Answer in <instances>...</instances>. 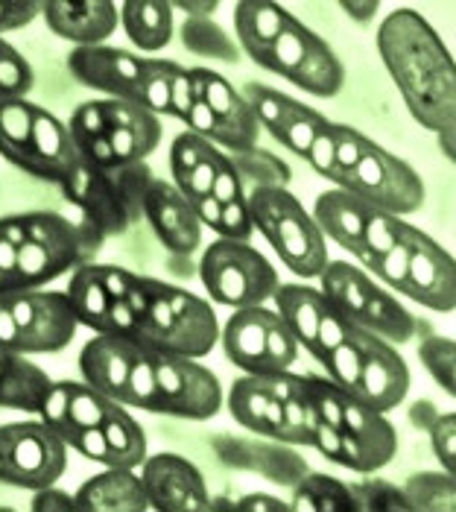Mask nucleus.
I'll use <instances>...</instances> for the list:
<instances>
[{"label":"nucleus","instance_id":"obj_31","mask_svg":"<svg viewBox=\"0 0 456 512\" xmlns=\"http://www.w3.org/2000/svg\"><path fill=\"white\" fill-rule=\"evenodd\" d=\"M372 205L357 199L348 191H325L316 199L313 208V223L319 226L322 237H331L334 243H340L345 252H351L354 258L363 249V229H366V217H369Z\"/></svg>","mask_w":456,"mask_h":512},{"label":"nucleus","instance_id":"obj_4","mask_svg":"<svg viewBox=\"0 0 456 512\" xmlns=\"http://www.w3.org/2000/svg\"><path fill=\"white\" fill-rule=\"evenodd\" d=\"M155 179L144 161L120 167H94L79 161L74 173L59 185L97 235H123L141 214L144 194Z\"/></svg>","mask_w":456,"mask_h":512},{"label":"nucleus","instance_id":"obj_22","mask_svg":"<svg viewBox=\"0 0 456 512\" xmlns=\"http://www.w3.org/2000/svg\"><path fill=\"white\" fill-rule=\"evenodd\" d=\"M144 217L164 249L173 255H193L202 240V223L182 191L164 179H152L144 194Z\"/></svg>","mask_w":456,"mask_h":512},{"label":"nucleus","instance_id":"obj_32","mask_svg":"<svg viewBox=\"0 0 456 512\" xmlns=\"http://www.w3.org/2000/svg\"><path fill=\"white\" fill-rule=\"evenodd\" d=\"M50 384L47 372L27 355L0 349V407L38 413Z\"/></svg>","mask_w":456,"mask_h":512},{"label":"nucleus","instance_id":"obj_1","mask_svg":"<svg viewBox=\"0 0 456 512\" xmlns=\"http://www.w3.org/2000/svg\"><path fill=\"white\" fill-rule=\"evenodd\" d=\"M378 50L410 115L430 132L454 129L456 68L448 47L416 9H395L378 30Z\"/></svg>","mask_w":456,"mask_h":512},{"label":"nucleus","instance_id":"obj_24","mask_svg":"<svg viewBox=\"0 0 456 512\" xmlns=\"http://www.w3.org/2000/svg\"><path fill=\"white\" fill-rule=\"evenodd\" d=\"M79 153H76L71 132L62 120L53 112L33 106V129H30V144H27V156L21 170L62 185L76 167H79Z\"/></svg>","mask_w":456,"mask_h":512},{"label":"nucleus","instance_id":"obj_27","mask_svg":"<svg viewBox=\"0 0 456 512\" xmlns=\"http://www.w3.org/2000/svg\"><path fill=\"white\" fill-rule=\"evenodd\" d=\"M44 24L76 47H94L112 36L120 24V12L112 0H88V3H65L53 0L41 6Z\"/></svg>","mask_w":456,"mask_h":512},{"label":"nucleus","instance_id":"obj_36","mask_svg":"<svg viewBox=\"0 0 456 512\" xmlns=\"http://www.w3.org/2000/svg\"><path fill=\"white\" fill-rule=\"evenodd\" d=\"M293 512H357V504L348 492V483L328 474L307 472L293 483Z\"/></svg>","mask_w":456,"mask_h":512},{"label":"nucleus","instance_id":"obj_34","mask_svg":"<svg viewBox=\"0 0 456 512\" xmlns=\"http://www.w3.org/2000/svg\"><path fill=\"white\" fill-rule=\"evenodd\" d=\"M65 296H68V302L74 308L79 325H88L97 334H109V316H112L114 299L106 293L103 281L97 278L94 264L76 267Z\"/></svg>","mask_w":456,"mask_h":512},{"label":"nucleus","instance_id":"obj_2","mask_svg":"<svg viewBox=\"0 0 456 512\" xmlns=\"http://www.w3.org/2000/svg\"><path fill=\"white\" fill-rule=\"evenodd\" d=\"M135 311L132 340L147 352L205 357L220 340V319L196 293L158 278L135 276L126 296Z\"/></svg>","mask_w":456,"mask_h":512},{"label":"nucleus","instance_id":"obj_20","mask_svg":"<svg viewBox=\"0 0 456 512\" xmlns=\"http://www.w3.org/2000/svg\"><path fill=\"white\" fill-rule=\"evenodd\" d=\"M246 94H249L246 103L252 106L258 126H264L275 141H281L296 156H307L313 138L319 135V129L328 123V118L261 82H252Z\"/></svg>","mask_w":456,"mask_h":512},{"label":"nucleus","instance_id":"obj_33","mask_svg":"<svg viewBox=\"0 0 456 512\" xmlns=\"http://www.w3.org/2000/svg\"><path fill=\"white\" fill-rule=\"evenodd\" d=\"M120 27L141 50H161L173 39V3L161 0H126L120 9Z\"/></svg>","mask_w":456,"mask_h":512},{"label":"nucleus","instance_id":"obj_55","mask_svg":"<svg viewBox=\"0 0 456 512\" xmlns=\"http://www.w3.org/2000/svg\"><path fill=\"white\" fill-rule=\"evenodd\" d=\"M94 267H97V278L103 281V287H106V293L112 299H126L129 296V290L135 284V273L120 270V267H103V264H94Z\"/></svg>","mask_w":456,"mask_h":512},{"label":"nucleus","instance_id":"obj_17","mask_svg":"<svg viewBox=\"0 0 456 512\" xmlns=\"http://www.w3.org/2000/svg\"><path fill=\"white\" fill-rule=\"evenodd\" d=\"M398 237L410 249L407 276L401 281L398 293L410 296L413 302L430 311L451 314L456 305V267L451 252H445L433 237L424 235L410 223H401Z\"/></svg>","mask_w":456,"mask_h":512},{"label":"nucleus","instance_id":"obj_38","mask_svg":"<svg viewBox=\"0 0 456 512\" xmlns=\"http://www.w3.org/2000/svg\"><path fill=\"white\" fill-rule=\"evenodd\" d=\"M103 434L112 445V466L117 469H138L147 460V436L144 428L126 413L120 410L103 425Z\"/></svg>","mask_w":456,"mask_h":512},{"label":"nucleus","instance_id":"obj_26","mask_svg":"<svg viewBox=\"0 0 456 512\" xmlns=\"http://www.w3.org/2000/svg\"><path fill=\"white\" fill-rule=\"evenodd\" d=\"M228 410H231L234 422H240L243 428L290 445L284 407H281V398L275 393L272 375L237 378L231 384V393H228Z\"/></svg>","mask_w":456,"mask_h":512},{"label":"nucleus","instance_id":"obj_62","mask_svg":"<svg viewBox=\"0 0 456 512\" xmlns=\"http://www.w3.org/2000/svg\"><path fill=\"white\" fill-rule=\"evenodd\" d=\"M439 147L445 150L448 161H454V129H445V132H439Z\"/></svg>","mask_w":456,"mask_h":512},{"label":"nucleus","instance_id":"obj_3","mask_svg":"<svg viewBox=\"0 0 456 512\" xmlns=\"http://www.w3.org/2000/svg\"><path fill=\"white\" fill-rule=\"evenodd\" d=\"M322 363L337 387L360 398L378 413L398 407L410 393L407 360L386 340L363 328H351V334L340 340Z\"/></svg>","mask_w":456,"mask_h":512},{"label":"nucleus","instance_id":"obj_51","mask_svg":"<svg viewBox=\"0 0 456 512\" xmlns=\"http://www.w3.org/2000/svg\"><path fill=\"white\" fill-rule=\"evenodd\" d=\"M211 197L217 199V202H228V199L243 197V179H240V173H237L231 156H226V153H220V158H217Z\"/></svg>","mask_w":456,"mask_h":512},{"label":"nucleus","instance_id":"obj_61","mask_svg":"<svg viewBox=\"0 0 456 512\" xmlns=\"http://www.w3.org/2000/svg\"><path fill=\"white\" fill-rule=\"evenodd\" d=\"M410 416H413V425H416V428H430V425L436 422V416H439V413H436V407H433V404H427V401H424V404H416V407H413V413H410Z\"/></svg>","mask_w":456,"mask_h":512},{"label":"nucleus","instance_id":"obj_45","mask_svg":"<svg viewBox=\"0 0 456 512\" xmlns=\"http://www.w3.org/2000/svg\"><path fill=\"white\" fill-rule=\"evenodd\" d=\"M348 492L357 504V512L369 510H410L404 489H398L389 480H360V483H348Z\"/></svg>","mask_w":456,"mask_h":512},{"label":"nucleus","instance_id":"obj_23","mask_svg":"<svg viewBox=\"0 0 456 512\" xmlns=\"http://www.w3.org/2000/svg\"><path fill=\"white\" fill-rule=\"evenodd\" d=\"M120 410H123V404L112 401L109 395L97 393L88 384L59 381V384H50L38 416L56 434H65L74 428H103Z\"/></svg>","mask_w":456,"mask_h":512},{"label":"nucleus","instance_id":"obj_56","mask_svg":"<svg viewBox=\"0 0 456 512\" xmlns=\"http://www.w3.org/2000/svg\"><path fill=\"white\" fill-rule=\"evenodd\" d=\"M196 94H193V82H190L188 68L173 79V91H170V109H173V118L185 120L188 118L190 106H193Z\"/></svg>","mask_w":456,"mask_h":512},{"label":"nucleus","instance_id":"obj_28","mask_svg":"<svg viewBox=\"0 0 456 512\" xmlns=\"http://www.w3.org/2000/svg\"><path fill=\"white\" fill-rule=\"evenodd\" d=\"M76 510L85 512H144L150 510L144 480L135 469L106 466L103 474L88 477L74 495Z\"/></svg>","mask_w":456,"mask_h":512},{"label":"nucleus","instance_id":"obj_25","mask_svg":"<svg viewBox=\"0 0 456 512\" xmlns=\"http://www.w3.org/2000/svg\"><path fill=\"white\" fill-rule=\"evenodd\" d=\"M103 112L109 123V153L112 167L138 164L150 156L161 141V120L129 100H103Z\"/></svg>","mask_w":456,"mask_h":512},{"label":"nucleus","instance_id":"obj_11","mask_svg":"<svg viewBox=\"0 0 456 512\" xmlns=\"http://www.w3.org/2000/svg\"><path fill=\"white\" fill-rule=\"evenodd\" d=\"M302 390L316 410V416L331 425L334 431L348 436L363 457L369 460V469H383L395 451H398V434L395 428L383 419V413L372 410L360 398L345 393L331 378H316V375H302Z\"/></svg>","mask_w":456,"mask_h":512},{"label":"nucleus","instance_id":"obj_49","mask_svg":"<svg viewBox=\"0 0 456 512\" xmlns=\"http://www.w3.org/2000/svg\"><path fill=\"white\" fill-rule=\"evenodd\" d=\"M252 232H255V226H252V217H249V208H246V197L223 202L217 235H223V240H240V243H246L252 237Z\"/></svg>","mask_w":456,"mask_h":512},{"label":"nucleus","instance_id":"obj_52","mask_svg":"<svg viewBox=\"0 0 456 512\" xmlns=\"http://www.w3.org/2000/svg\"><path fill=\"white\" fill-rule=\"evenodd\" d=\"M44 3L33 0H18V3H6L0 0V33H12V30H24L41 15Z\"/></svg>","mask_w":456,"mask_h":512},{"label":"nucleus","instance_id":"obj_44","mask_svg":"<svg viewBox=\"0 0 456 512\" xmlns=\"http://www.w3.org/2000/svg\"><path fill=\"white\" fill-rule=\"evenodd\" d=\"M33 88L30 62L6 41L0 39V103L3 100H27Z\"/></svg>","mask_w":456,"mask_h":512},{"label":"nucleus","instance_id":"obj_18","mask_svg":"<svg viewBox=\"0 0 456 512\" xmlns=\"http://www.w3.org/2000/svg\"><path fill=\"white\" fill-rule=\"evenodd\" d=\"M68 71L82 85L103 91L112 100H129L138 106L144 100V56H135L129 50H117L106 44L74 47L68 53Z\"/></svg>","mask_w":456,"mask_h":512},{"label":"nucleus","instance_id":"obj_21","mask_svg":"<svg viewBox=\"0 0 456 512\" xmlns=\"http://www.w3.org/2000/svg\"><path fill=\"white\" fill-rule=\"evenodd\" d=\"M144 352L147 349L138 346L129 337L97 334L79 352V372H82L88 387H94L97 393L109 395L117 404H126L132 369H135V363L141 360Z\"/></svg>","mask_w":456,"mask_h":512},{"label":"nucleus","instance_id":"obj_37","mask_svg":"<svg viewBox=\"0 0 456 512\" xmlns=\"http://www.w3.org/2000/svg\"><path fill=\"white\" fill-rule=\"evenodd\" d=\"M290 21H293V15L287 9H281L278 3L243 0L234 6V30H237V41L243 50L272 41Z\"/></svg>","mask_w":456,"mask_h":512},{"label":"nucleus","instance_id":"obj_57","mask_svg":"<svg viewBox=\"0 0 456 512\" xmlns=\"http://www.w3.org/2000/svg\"><path fill=\"white\" fill-rule=\"evenodd\" d=\"M234 510L243 512H293L287 501L281 498H272V495H246L234 504Z\"/></svg>","mask_w":456,"mask_h":512},{"label":"nucleus","instance_id":"obj_7","mask_svg":"<svg viewBox=\"0 0 456 512\" xmlns=\"http://www.w3.org/2000/svg\"><path fill=\"white\" fill-rule=\"evenodd\" d=\"M74 308L56 290H18L0 296V349L18 355H56L76 337Z\"/></svg>","mask_w":456,"mask_h":512},{"label":"nucleus","instance_id":"obj_19","mask_svg":"<svg viewBox=\"0 0 456 512\" xmlns=\"http://www.w3.org/2000/svg\"><path fill=\"white\" fill-rule=\"evenodd\" d=\"M141 480L158 512H205L211 510V495L202 472L179 454H155L141 463Z\"/></svg>","mask_w":456,"mask_h":512},{"label":"nucleus","instance_id":"obj_58","mask_svg":"<svg viewBox=\"0 0 456 512\" xmlns=\"http://www.w3.org/2000/svg\"><path fill=\"white\" fill-rule=\"evenodd\" d=\"M190 208L196 211V217H199V223L202 226H211L214 232L220 229V208H223V202H217V199L211 197H196V199H188Z\"/></svg>","mask_w":456,"mask_h":512},{"label":"nucleus","instance_id":"obj_42","mask_svg":"<svg viewBox=\"0 0 456 512\" xmlns=\"http://www.w3.org/2000/svg\"><path fill=\"white\" fill-rule=\"evenodd\" d=\"M185 68L167 59H144V100L141 106L152 112L155 118H173L170 109V91H173V79L179 77Z\"/></svg>","mask_w":456,"mask_h":512},{"label":"nucleus","instance_id":"obj_35","mask_svg":"<svg viewBox=\"0 0 456 512\" xmlns=\"http://www.w3.org/2000/svg\"><path fill=\"white\" fill-rule=\"evenodd\" d=\"M71 141H74L76 153L85 164L94 167H112V153H109V123L103 112V100H91L76 106L68 123Z\"/></svg>","mask_w":456,"mask_h":512},{"label":"nucleus","instance_id":"obj_46","mask_svg":"<svg viewBox=\"0 0 456 512\" xmlns=\"http://www.w3.org/2000/svg\"><path fill=\"white\" fill-rule=\"evenodd\" d=\"M401 217L395 214H386L380 208H372L369 217H366V229H363V249L357 258L363 255H380L392 246H398V229H401Z\"/></svg>","mask_w":456,"mask_h":512},{"label":"nucleus","instance_id":"obj_41","mask_svg":"<svg viewBox=\"0 0 456 512\" xmlns=\"http://www.w3.org/2000/svg\"><path fill=\"white\" fill-rule=\"evenodd\" d=\"M217 147L211 141H205L202 135L196 132H182L176 135L173 147H170V170H173V179H176V188L188 185V179L193 173H199L205 164H211L217 158Z\"/></svg>","mask_w":456,"mask_h":512},{"label":"nucleus","instance_id":"obj_59","mask_svg":"<svg viewBox=\"0 0 456 512\" xmlns=\"http://www.w3.org/2000/svg\"><path fill=\"white\" fill-rule=\"evenodd\" d=\"M340 9L348 15V18H354L357 24H369L375 15H378V0H342Z\"/></svg>","mask_w":456,"mask_h":512},{"label":"nucleus","instance_id":"obj_13","mask_svg":"<svg viewBox=\"0 0 456 512\" xmlns=\"http://www.w3.org/2000/svg\"><path fill=\"white\" fill-rule=\"evenodd\" d=\"M220 337L228 360L249 375L287 372L302 349L284 319L261 305L234 311L226 328H220Z\"/></svg>","mask_w":456,"mask_h":512},{"label":"nucleus","instance_id":"obj_6","mask_svg":"<svg viewBox=\"0 0 456 512\" xmlns=\"http://www.w3.org/2000/svg\"><path fill=\"white\" fill-rule=\"evenodd\" d=\"M0 229L15 243L21 290H38L41 284L71 273L82 261V235L56 211L9 214L0 217Z\"/></svg>","mask_w":456,"mask_h":512},{"label":"nucleus","instance_id":"obj_10","mask_svg":"<svg viewBox=\"0 0 456 512\" xmlns=\"http://www.w3.org/2000/svg\"><path fill=\"white\" fill-rule=\"evenodd\" d=\"M199 278L217 305H228L234 311L264 305L281 284L275 267L258 249L223 237L205 249L199 261Z\"/></svg>","mask_w":456,"mask_h":512},{"label":"nucleus","instance_id":"obj_16","mask_svg":"<svg viewBox=\"0 0 456 512\" xmlns=\"http://www.w3.org/2000/svg\"><path fill=\"white\" fill-rule=\"evenodd\" d=\"M272 299L278 305L275 314L284 319L299 346H304L316 360H325V355L351 334V328H357L325 299L322 290H313L307 284H278Z\"/></svg>","mask_w":456,"mask_h":512},{"label":"nucleus","instance_id":"obj_50","mask_svg":"<svg viewBox=\"0 0 456 512\" xmlns=\"http://www.w3.org/2000/svg\"><path fill=\"white\" fill-rule=\"evenodd\" d=\"M334 156H337V123H325L322 129H319V135L313 138V144H310V150H307V164L316 170V173H322V176H328L331 173V167H334Z\"/></svg>","mask_w":456,"mask_h":512},{"label":"nucleus","instance_id":"obj_9","mask_svg":"<svg viewBox=\"0 0 456 512\" xmlns=\"http://www.w3.org/2000/svg\"><path fill=\"white\" fill-rule=\"evenodd\" d=\"M325 299L348 316L357 328L375 334L380 340L407 343L418 328V319L398 299H392L383 287H378L363 270L345 264V261H328V267L319 273Z\"/></svg>","mask_w":456,"mask_h":512},{"label":"nucleus","instance_id":"obj_30","mask_svg":"<svg viewBox=\"0 0 456 512\" xmlns=\"http://www.w3.org/2000/svg\"><path fill=\"white\" fill-rule=\"evenodd\" d=\"M220 439L226 445H217V451H220V457L226 463H231L234 469L264 474V477L275 480V483L293 486L310 469L302 457L296 451H290L287 445H261V442L228 439V436H220Z\"/></svg>","mask_w":456,"mask_h":512},{"label":"nucleus","instance_id":"obj_40","mask_svg":"<svg viewBox=\"0 0 456 512\" xmlns=\"http://www.w3.org/2000/svg\"><path fill=\"white\" fill-rule=\"evenodd\" d=\"M182 44L190 53L205 56V59H220V62H237L240 50L228 33L214 18H185L182 24Z\"/></svg>","mask_w":456,"mask_h":512},{"label":"nucleus","instance_id":"obj_14","mask_svg":"<svg viewBox=\"0 0 456 512\" xmlns=\"http://www.w3.org/2000/svg\"><path fill=\"white\" fill-rule=\"evenodd\" d=\"M68 466V445L47 422L0 425V483L18 489H44Z\"/></svg>","mask_w":456,"mask_h":512},{"label":"nucleus","instance_id":"obj_48","mask_svg":"<svg viewBox=\"0 0 456 512\" xmlns=\"http://www.w3.org/2000/svg\"><path fill=\"white\" fill-rule=\"evenodd\" d=\"M430 439H433V451H436V460L442 463V472L454 474L456 472V416L454 413H439L436 422L427 428Z\"/></svg>","mask_w":456,"mask_h":512},{"label":"nucleus","instance_id":"obj_29","mask_svg":"<svg viewBox=\"0 0 456 512\" xmlns=\"http://www.w3.org/2000/svg\"><path fill=\"white\" fill-rule=\"evenodd\" d=\"M188 74L193 82V94L223 120L228 129H234L249 150H255L258 147V120L252 115V106L246 103V97L217 71L188 68Z\"/></svg>","mask_w":456,"mask_h":512},{"label":"nucleus","instance_id":"obj_53","mask_svg":"<svg viewBox=\"0 0 456 512\" xmlns=\"http://www.w3.org/2000/svg\"><path fill=\"white\" fill-rule=\"evenodd\" d=\"M18 258H15V243L3 235L0 229V296L18 293Z\"/></svg>","mask_w":456,"mask_h":512},{"label":"nucleus","instance_id":"obj_15","mask_svg":"<svg viewBox=\"0 0 456 512\" xmlns=\"http://www.w3.org/2000/svg\"><path fill=\"white\" fill-rule=\"evenodd\" d=\"M155 372V401L152 413L179 419H211L223 407V387L217 375L199 366L193 357L152 352Z\"/></svg>","mask_w":456,"mask_h":512},{"label":"nucleus","instance_id":"obj_47","mask_svg":"<svg viewBox=\"0 0 456 512\" xmlns=\"http://www.w3.org/2000/svg\"><path fill=\"white\" fill-rule=\"evenodd\" d=\"M401 232V229H398ZM380 281H386L389 287H401V281L407 276V264H410V249H407V243L398 237V246H392V249H386V252H380V255H363L360 258Z\"/></svg>","mask_w":456,"mask_h":512},{"label":"nucleus","instance_id":"obj_39","mask_svg":"<svg viewBox=\"0 0 456 512\" xmlns=\"http://www.w3.org/2000/svg\"><path fill=\"white\" fill-rule=\"evenodd\" d=\"M401 489H404V498H407L410 510L454 512L456 507L454 474H448V472L413 474Z\"/></svg>","mask_w":456,"mask_h":512},{"label":"nucleus","instance_id":"obj_12","mask_svg":"<svg viewBox=\"0 0 456 512\" xmlns=\"http://www.w3.org/2000/svg\"><path fill=\"white\" fill-rule=\"evenodd\" d=\"M331 182L340 191H348L357 199L369 202L372 208H380L395 217L421 211L424 197H427L424 182L416 170L404 158L383 150L372 138H366L357 164L351 170L334 173Z\"/></svg>","mask_w":456,"mask_h":512},{"label":"nucleus","instance_id":"obj_54","mask_svg":"<svg viewBox=\"0 0 456 512\" xmlns=\"http://www.w3.org/2000/svg\"><path fill=\"white\" fill-rule=\"evenodd\" d=\"M30 510H36V512L76 510V501L71 492L56 489V486L50 483V486H44V489H36V495H33V501H30Z\"/></svg>","mask_w":456,"mask_h":512},{"label":"nucleus","instance_id":"obj_60","mask_svg":"<svg viewBox=\"0 0 456 512\" xmlns=\"http://www.w3.org/2000/svg\"><path fill=\"white\" fill-rule=\"evenodd\" d=\"M173 9H182L188 18H211L217 12V0H202V3H196V0H179Z\"/></svg>","mask_w":456,"mask_h":512},{"label":"nucleus","instance_id":"obj_43","mask_svg":"<svg viewBox=\"0 0 456 512\" xmlns=\"http://www.w3.org/2000/svg\"><path fill=\"white\" fill-rule=\"evenodd\" d=\"M418 357L427 366V372L433 375V381L445 390L448 395L456 393V346L448 337H436L427 334L418 346Z\"/></svg>","mask_w":456,"mask_h":512},{"label":"nucleus","instance_id":"obj_5","mask_svg":"<svg viewBox=\"0 0 456 512\" xmlns=\"http://www.w3.org/2000/svg\"><path fill=\"white\" fill-rule=\"evenodd\" d=\"M246 208L252 226L269 240L287 270L299 278H319L328 267V246L299 199L284 185H258L249 191Z\"/></svg>","mask_w":456,"mask_h":512},{"label":"nucleus","instance_id":"obj_8","mask_svg":"<svg viewBox=\"0 0 456 512\" xmlns=\"http://www.w3.org/2000/svg\"><path fill=\"white\" fill-rule=\"evenodd\" d=\"M249 59L272 74H281L316 97H337L345 85V68L331 44L307 30L302 21H290L266 44L246 47Z\"/></svg>","mask_w":456,"mask_h":512}]
</instances>
